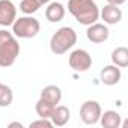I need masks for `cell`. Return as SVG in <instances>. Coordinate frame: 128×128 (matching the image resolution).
<instances>
[{
  "mask_svg": "<svg viewBox=\"0 0 128 128\" xmlns=\"http://www.w3.org/2000/svg\"><path fill=\"white\" fill-rule=\"evenodd\" d=\"M54 107H56V106H53V104L47 102L45 100L39 98L38 102H36V106H35V110H36V114H38L39 118H47V119H50V116H51Z\"/></svg>",
  "mask_w": 128,
  "mask_h": 128,
  "instance_id": "cell-16",
  "label": "cell"
},
{
  "mask_svg": "<svg viewBox=\"0 0 128 128\" xmlns=\"http://www.w3.org/2000/svg\"><path fill=\"white\" fill-rule=\"evenodd\" d=\"M112 62L119 68L128 66V48L126 47H116L112 51Z\"/></svg>",
  "mask_w": 128,
  "mask_h": 128,
  "instance_id": "cell-15",
  "label": "cell"
},
{
  "mask_svg": "<svg viewBox=\"0 0 128 128\" xmlns=\"http://www.w3.org/2000/svg\"><path fill=\"white\" fill-rule=\"evenodd\" d=\"M65 17V6L60 2H50L45 8V18L50 23H59Z\"/></svg>",
  "mask_w": 128,
  "mask_h": 128,
  "instance_id": "cell-12",
  "label": "cell"
},
{
  "mask_svg": "<svg viewBox=\"0 0 128 128\" xmlns=\"http://www.w3.org/2000/svg\"><path fill=\"white\" fill-rule=\"evenodd\" d=\"M100 122L104 128H119L120 124H122V119H120V114L114 110H107L104 113H101V118H100Z\"/></svg>",
  "mask_w": 128,
  "mask_h": 128,
  "instance_id": "cell-14",
  "label": "cell"
},
{
  "mask_svg": "<svg viewBox=\"0 0 128 128\" xmlns=\"http://www.w3.org/2000/svg\"><path fill=\"white\" fill-rule=\"evenodd\" d=\"M101 106L98 101L95 100H88L82 104L80 107V119L83 120V124L86 125H94L96 122H100V118H101Z\"/></svg>",
  "mask_w": 128,
  "mask_h": 128,
  "instance_id": "cell-6",
  "label": "cell"
},
{
  "mask_svg": "<svg viewBox=\"0 0 128 128\" xmlns=\"http://www.w3.org/2000/svg\"><path fill=\"white\" fill-rule=\"evenodd\" d=\"M108 35H110V30L106 24H101V23H94V24H89L88 26V30H86V36L90 42L94 44H102L108 39Z\"/></svg>",
  "mask_w": 128,
  "mask_h": 128,
  "instance_id": "cell-8",
  "label": "cell"
},
{
  "mask_svg": "<svg viewBox=\"0 0 128 128\" xmlns=\"http://www.w3.org/2000/svg\"><path fill=\"white\" fill-rule=\"evenodd\" d=\"M77 42V33L72 27L63 26L57 29L50 38V50L53 54H65Z\"/></svg>",
  "mask_w": 128,
  "mask_h": 128,
  "instance_id": "cell-3",
  "label": "cell"
},
{
  "mask_svg": "<svg viewBox=\"0 0 128 128\" xmlns=\"http://www.w3.org/2000/svg\"><path fill=\"white\" fill-rule=\"evenodd\" d=\"M38 2H39V3H41V6H42V5H48L51 0H38Z\"/></svg>",
  "mask_w": 128,
  "mask_h": 128,
  "instance_id": "cell-22",
  "label": "cell"
},
{
  "mask_svg": "<svg viewBox=\"0 0 128 128\" xmlns=\"http://www.w3.org/2000/svg\"><path fill=\"white\" fill-rule=\"evenodd\" d=\"M68 63L76 72H86L92 66V56L89 54V51L83 48H77L70 54Z\"/></svg>",
  "mask_w": 128,
  "mask_h": 128,
  "instance_id": "cell-5",
  "label": "cell"
},
{
  "mask_svg": "<svg viewBox=\"0 0 128 128\" xmlns=\"http://www.w3.org/2000/svg\"><path fill=\"white\" fill-rule=\"evenodd\" d=\"M68 12L83 26L96 23L100 8L94 0H68Z\"/></svg>",
  "mask_w": 128,
  "mask_h": 128,
  "instance_id": "cell-1",
  "label": "cell"
},
{
  "mask_svg": "<svg viewBox=\"0 0 128 128\" xmlns=\"http://www.w3.org/2000/svg\"><path fill=\"white\" fill-rule=\"evenodd\" d=\"M14 101L12 89L3 83H0V107H9Z\"/></svg>",
  "mask_w": 128,
  "mask_h": 128,
  "instance_id": "cell-17",
  "label": "cell"
},
{
  "mask_svg": "<svg viewBox=\"0 0 128 128\" xmlns=\"http://www.w3.org/2000/svg\"><path fill=\"white\" fill-rule=\"evenodd\" d=\"M71 119V112L66 106H60L57 104L54 108H53V113L50 116V120L53 125L56 126H63V125H66L68 120Z\"/></svg>",
  "mask_w": 128,
  "mask_h": 128,
  "instance_id": "cell-11",
  "label": "cell"
},
{
  "mask_svg": "<svg viewBox=\"0 0 128 128\" xmlns=\"http://www.w3.org/2000/svg\"><path fill=\"white\" fill-rule=\"evenodd\" d=\"M41 98L53 106H57L62 101V89L56 84H48L41 90Z\"/></svg>",
  "mask_w": 128,
  "mask_h": 128,
  "instance_id": "cell-13",
  "label": "cell"
},
{
  "mask_svg": "<svg viewBox=\"0 0 128 128\" xmlns=\"http://www.w3.org/2000/svg\"><path fill=\"white\" fill-rule=\"evenodd\" d=\"M17 18V8L12 0H0V26L9 27Z\"/></svg>",
  "mask_w": 128,
  "mask_h": 128,
  "instance_id": "cell-7",
  "label": "cell"
},
{
  "mask_svg": "<svg viewBox=\"0 0 128 128\" xmlns=\"http://www.w3.org/2000/svg\"><path fill=\"white\" fill-rule=\"evenodd\" d=\"M39 29H41L39 21L32 15H24L20 18H15V21L12 23V35L20 39L35 38L39 33Z\"/></svg>",
  "mask_w": 128,
  "mask_h": 128,
  "instance_id": "cell-4",
  "label": "cell"
},
{
  "mask_svg": "<svg viewBox=\"0 0 128 128\" xmlns=\"http://www.w3.org/2000/svg\"><path fill=\"white\" fill-rule=\"evenodd\" d=\"M20 54V44L12 32L5 29L0 30V66L9 68L12 66Z\"/></svg>",
  "mask_w": 128,
  "mask_h": 128,
  "instance_id": "cell-2",
  "label": "cell"
},
{
  "mask_svg": "<svg viewBox=\"0 0 128 128\" xmlns=\"http://www.w3.org/2000/svg\"><path fill=\"white\" fill-rule=\"evenodd\" d=\"M126 0H107L108 5H116V6H120L122 3H125Z\"/></svg>",
  "mask_w": 128,
  "mask_h": 128,
  "instance_id": "cell-20",
  "label": "cell"
},
{
  "mask_svg": "<svg viewBox=\"0 0 128 128\" xmlns=\"http://www.w3.org/2000/svg\"><path fill=\"white\" fill-rule=\"evenodd\" d=\"M9 126H20V128H23V124L21 122H11Z\"/></svg>",
  "mask_w": 128,
  "mask_h": 128,
  "instance_id": "cell-21",
  "label": "cell"
},
{
  "mask_svg": "<svg viewBox=\"0 0 128 128\" xmlns=\"http://www.w3.org/2000/svg\"><path fill=\"white\" fill-rule=\"evenodd\" d=\"M32 126H47V128H50V126H53V124H51V120L47 119V118H39L38 120L30 122V128H32Z\"/></svg>",
  "mask_w": 128,
  "mask_h": 128,
  "instance_id": "cell-19",
  "label": "cell"
},
{
  "mask_svg": "<svg viewBox=\"0 0 128 128\" xmlns=\"http://www.w3.org/2000/svg\"><path fill=\"white\" fill-rule=\"evenodd\" d=\"M100 17L104 20L106 24H118L122 20V11L119 6L116 5H106L101 11H100Z\"/></svg>",
  "mask_w": 128,
  "mask_h": 128,
  "instance_id": "cell-10",
  "label": "cell"
},
{
  "mask_svg": "<svg viewBox=\"0 0 128 128\" xmlns=\"http://www.w3.org/2000/svg\"><path fill=\"white\" fill-rule=\"evenodd\" d=\"M120 77H122L120 68L116 66V65H107L100 72V80L106 86H114V84H118L120 82Z\"/></svg>",
  "mask_w": 128,
  "mask_h": 128,
  "instance_id": "cell-9",
  "label": "cell"
},
{
  "mask_svg": "<svg viewBox=\"0 0 128 128\" xmlns=\"http://www.w3.org/2000/svg\"><path fill=\"white\" fill-rule=\"evenodd\" d=\"M39 8H41V3L38 0H21L20 3V11L26 15L35 14L36 11H39Z\"/></svg>",
  "mask_w": 128,
  "mask_h": 128,
  "instance_id": "cell-18",
  "label": "cell"
}]
</instances>
